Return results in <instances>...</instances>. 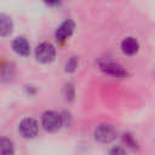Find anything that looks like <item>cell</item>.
<instances>
[{
	"mask_svg": "<svg viewBox=\"0 0 155 155\" xmlns=\"http://www.w3.org/2000/svg\"><path fill=\"white\" fill-rule=\"evenodd\" d=\"M98 67H99V69L102 71H104L105 74L111 75L114 78L122 79V78L127 76V71H126V69L121 64H119V63H116L114 61H110L108 58L99 59L98 61Z\"/></svg>",
	"mask_w": 155,
	"mask_h": 155,
	"instance_id": "obj_1",
	"label": "cell"
},
{
	"mask_svg": "<svg viewBox=\"0 0 155 155\" xmlns=\"http://www.w3.org/2000/svg\"><path fill=\"white\" fill-rule=\"evenodd\" d=\"M41 125L47 132H57L63 125L62 115L52 110L45 111L41 116Z\"/></svg>",
	"mask_w": 155,
	"mask_h": 155,
	"instance_id": "obj_2",
	"label": "cell"
},
{
	"mask_svg": "<svg viewBox=\"0 0 155 155\" xmlns=\"http://www.w3.org/2000/svg\"><path fill=\"white\" fill-rule=\"evenodd\" d=\"M56 48L51 42L44 41L39 44L35 48V57L40 63H50L54 59Z\"/></svg>",
	"mask_w": 155,
	"mask_h": 155,
	"instance_id": "obj_3",
	"label": "cell"
},
{
	"mask_svg": "<svg viewBox=\"0 0 155 155\" xmlns=\"http://www.w3.org/2000/svg\"><path fill=\"white\" fill-rule=\"evenodd\" d=\"M18 132L23 138H34L39 132V124L33 117H25L19 122Z\"/></svg>",
	"mask_w": 155,
	"mask_h": 155,
	"instance_id": "obj_4",
	"label": "cell"
},
{
	"mask_svg": "<svg viewBox=\"0 0 155 155\" xmlns=\"http://www.w3.org/2000/svg\"><path fill=\"white\" fill-rule=\"evenodd\" d=\"M94 138L101 143H110L116 138V130L109 124H102L94 130Z\"/></svg>",
	"mask_w": 155,
	"mask_h": 155,
	"instance_id": "obj_5",
	"label": "cell"
},
{
	"mask_svg": "<svg viewBox=\"0 0 155 155\" xmlns=\"http://www.w3.org/2000/svg\"><path fill=\"white\" fill-rule=\"evenodd\" d=\"M74 29H75V23H74V21H73V19H65V21L57 28V30H56V33H54L56 41L63 44L64 41H67V40L71 36Z\"/></svg>",
	"mask_w": 155,
	"mask_h": 155,
	"instance_id": "obj_6",
	"label": "cell"
},
{
	"mask_svg": "<svg viewBox=\"0 0 155 155\" xmlns=\"http://www.w3.org/2000/svg\"><path fill=\"white\" fill-rule=\"evenodd\" d=\"M12 50L17 54L27 57L30 53V45H29V42H28V40L25 38L19 36V38H16L12 41Z\"/></svg>",
	"mask_w": 155,
	"mask_h": 155,
	"instance_id": "obj_7",
	"label": "cell"
},
{
	"mask_svg": "<svg viewBox=\"0 0 155 155\" xmlns=\"http://www.w3.org/2000/svg\"><path fill=\"white\" fill-rule=\"evenodd\" d=\"M139 50V44L137 41V39L132 38V36H127L121 41V51L127 54V56H133L138 52Z\"/></svg>",
	"mask_w": 155,
	"mask_h": 155,
	"instance_id": "obj_8",
	"label": "cell"
},
{
	"mask_svg": "<svg viewBox=\"0 0 155 155\" xmlns=\"http://www.w3.org/2000/svg\"><path fill=\"white\" fill-rule=\"evenodd\" d=\"M12 28H13V25H12L11 18L2 13V15L0 16V33H1V36L5 38V36H7L8 34H11Z\"/></svg>",
	"mask_w": 155,
	"mask_h": 155,
	"instance_id": "obj_9",
	"label": "cell"
},
{
	"mask_svg": "<svg viewBox=\"0 0 155 155\" xmlns=\"http://www.w3.org/2000/svg\"><path fill=\"white\" fill-rule=\"evenodd\" d=\"M0 150L2 154H13V143L10 139L2 137L1 144H0Z\"/></svg>",
	"mask_w": 155,
	"mask_h": 155,
	"instance_id": "obj_10",
	"label": "cell"
},
{
	"mask_svg": "<svg viewBox=\"0 0 155 155\" xmlns=\"http://www.w3.org/2000/svg\"><path fill=\"white\" fill-rule=\"evenodd\" d=\"M78 64H79V58L78 57H70L65 63V71H68V73L75 71V69L78 68Z\"/></svg>",
	"mask_w": 155,
	"mask_h": 155,
	"instance_id": "obj_11",
	"label": "cell"
},
{
	"mask_svg": "<svg viewBox=\"0 0 155 155\" xmlns=\"http://www.w3.org/2000/svg\"><path fill=\"white\" fill-rule=\"evenodd\" d=\"M64 97L65 99H69V101L74 98V86L71 84H67L64 86Z\"/></svg>",
	"mask_w": 155,
	"mask_h": 155,
	"instance_id": "obj_12",
	"label": "cell"
},
{
	"mask_svg": "<svg viewBox=\"0 0 155 155\" xmlns=\"http://www.w3.org/2000/svg\"><path fill=\"white\" fill-rule=\"evenodd\" d=\"M122 140H124L127 145H130V147H132V148H136V147H137V142H136L134 138H133L131 134H128V133H125V134L122 136Z\"/></svg>",
	"mask_w": 155,
	"mask_h": 155,
	"instance_id": "obj_13",
	"label": "cell"
},
{
	"mask_svg": "<svg viewBox=\"0 0 155 155\" xmlns=\"http://www.w3.org/2000/svg\"><path fill=\"white\" fill-rule=\"evenodd\" d=\"M44 2L48 6H58L61 4V0H44Z\"/></svg>",
	"mask_w": 155,
	"mask_h": 155,
	"instance_id": "obj_14",
	"label": "cell"
},
{
	"mask_svg": "<svg viewBox=\"0 0 155 155\" xmlns=\"http://www.w3.org/2000/svg\"><path fill=\"white\" fill-rule=\"evenodd\" d=\"M125 153H126V150L120 149V148H114L110 150V154H125Z\"/></svg>",
	"mask_w": 155,
	"mask_h": 155,
	"instance_id": "obj_15",
	"label": "cell"
}]
</instances>
